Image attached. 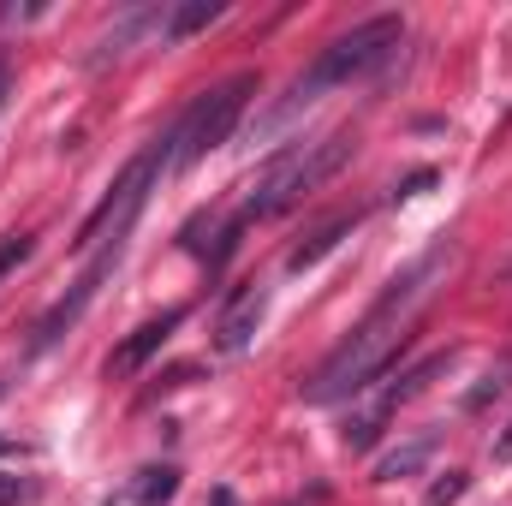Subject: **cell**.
I'll return each instance as SVG.
<instances>
[{"label":"cell","mask_w":512,"mask_h":506,"mask_svg":"<svg viewBox=\"0 0 512 506\" xmlns=\"http://www.w3.org/2000/svg\"><path fill=\"white\" fill-rule=\"evenodd\" d=\"M453 262H459V245H453V239H435L423 256H411V262L387 280L382 298L370 304V316L310 370L304 405H340V399H358L364 387H376V381L393 370V358L411 346V316L429 304V292L447 280Z\"/></svg>","instance_id":"1"},{"label":"cell","mask_w":512,"mask_h":506,"mask_svg":"<svg viewBox=\"0 0 512 506\" xmlns=\"http://www.w3.org/2000/svg\"><path fill=\"white\" fill-rule=\"evenodd\" d=\"M399 42H405V18H399V12H376V18L352 24L346 36H334V42L310 60V72H298V78L286 84V96H280L262 120H251V143H268L274 131H286L298 114H310L328 90L387 72V66L399 60Z\"/></svg>","instance_id":"2"},{"label":"cell","mask_w":512,"mask_h":506,"mask_svg":"<svg viewBox=\"0 0 512 506\" xmlns=\"http://www.w3.org/2000/svg\"><path fill=\"white\" fill-rule=\"evenodd\" d=\"M358 155V131H328L322 143H304V149H292V155H280L268 173H262V185H256L251 197H245V209H239V221L251 227V221H274V215H286V209H298L316 185H328L346 161Z\"/></svg>","instance_id":"3"},{"label":"cell","mask_w":512,"mask_h":506,"mask_svg":"<svg viewBox=\"0 0 512 506\" xmlns=\"http://www.w3.org/2000/svg\"><path fill=\"white\" fill-rule=\"evenodd\" d=\"M256 96V72H233V78H221L215 90H203L173 126H167V143H173V161H167V173H185V167H197L209 149H221L233 126L245 120V102Z\"/></svg>","instance_id":"4"},{"label":"cell","mask_w":512,"mask_h":506,"mask_svg":"<svg viewBox=\"0 0 512 506\" xmlns=\"http://www.w3.org/2000/svg\"><path fill=\"white\" fill-rule=\"evenodd\" d=\"M167 161H173V143H167V131L137 155V161H126V173L108 185V197L90 209V221L78 227V251H90V245H108V239H126L131 221H137V209L149 203V191H155V179L167 173Z\"/></svg>","instance_id":"5"},{"label":"cell","mask_w":512,"mask_h":506,"mask_svg":"<svg viewBox=\"0 0 512 506\" xmlns=\"http://www.w3.org/2000/svg\"><path fill=\"white\" fill-rule=\"evenodd\" d=\"M447 364H453V352H435V358H423L417 370H405V376H382V387H364L358 393V411L346 417V429H340V441H346V453H370L376 441H382V429H387V417L405 405V399H417L423 387L435 376H447Z\"/></svg>","instance_id":"6"},{"label":"cell","mask_w":512,"mask_h":506,"mask_svg":"<svg viewBox=\"0 0 512 506\" xmlns=\"http://www.w3.org/2000/svg\"><path fill=\"white\" fill-rule=\"evenodd\" d=\"M120 256H126V239H108V245H102V256H96V262H90V268L66 286V298H60V304L36 322V334H30V352H36V358H42V352H54V346L78 328V316L96 304V292H102V280L114 274V262H120Z\"/></svg>","instance_id":"7"},{"label":"cell","mask_w":512,"mask_h":506,"mask_svg":"<svg viewBox=\"0 0 512 506\" xmlns=\"http://www.w3.org/2000/svg\"><path fill=\"white\" fill-rule=\"evenodd\" d=\"M179 322H185V304H173V310L149 316L143 328H131L126 340H120V346L108 352V381H126V376H137V370H143V364H149V358H155V352L167 346V334H173Z\"/></svg>","instance_id":"8"},{"label":"cell","mask_w":512,"mask_h":506,"mask_svg":"<svg viewBox=\"0 0 512 506\" xmlns=\"http://www.w3.org/2000/svg\"><path fill=\"white\" fill-rule=\"evenodd\" d=\"M161 24H167V6H131V12H120V24L108 36H96V48L84 54V66L90 72H108L114 60H126L143 36H161Z\"/></svg>","instance_id":"9"},{"label":"cell","mask_w":512,"mask_h":506,"mask_svg":"<svg viewBox=\"0 0 512 506\" xmlns=\"http://www.w3.org/2000/svg\"><path fill=\"white\" fill-rule=\"evenodd\" d=\"M262 316H268V286H239L233 292V304L221 310V322H215V352H227V358H239L245 346L256 340V328H262Z\"/></svg>","instance_id":"10"},{"label":"cell","mask_w":512,"mask_h":506,"mask_svg":"<svg viewBox=\"0 0 512 506\" xmlns=\"http://www.w3.org/2000/svg\"><path fill=\"white\" fill-rule=\"evenodd\" d=\"M358 221H364L358 209H352V215H334V221H322V227H316V233H310L304 245H292V256H286V268H292V274L316 268V262H322L328 251H340V239H352V233H358Z\"/></svg>","instance_id":"11"},{"label":"cell","mask_w":512,"mask_h":506,"mask_svg":"<svg viewBox=\"0 0 512 506\" xmlns=\"http://www.w3.org/2000/svg\"><path fill=\"white\" fill-rule=\"evenodd\" d=\"M221 18H227V0H179V6H167L161 42H185V36H197V30H209Z\"/></svg>","instance_id":"12"},{"label":"cell","mask_w":512,"mask_h":506,"mask_svg":"<svg viewBox=\"0 0 512 506\" xmlns=\"http://www.w3.org/2000/svg\"><path fill=\"white\" fill-rule=\"evenodd\" d=\"M435 459V435H417V441H405V447H393L376 459V483H399V477H411V471H423Z\"/></svg>","instance_id":"13"},{"label":"cell","mask_w":512,"mask_h":506,"mask_svg":"<svg viewBox=\"0 0 512 506\" xmlns=\"http://www.w3.org/2000/svg\"><path fill=\"white\" fill-rule=\"evenodd\" d=\"M179 495V471L173 465H149V471H137V483H131V501L137 506H167Z\"/></svg>","instance_id":"14"},{"label":"cell","mask_w":512,"mask_h":506,"mask_svg":"<svg viewBox=\"0 0 512 506\" xmlns=\"http://www.w3.org/2000/svg\"><path fill=\"white\" fill-rule=\"evenodd\" d=\"M507 387H512V358H501L489 376H483L477 387H471V393H465V411H483V405H489V399H501Z\"/></svg>","instance_id":"15"},{"label":"cell","mask_w":512,"mask_h":506,"mask_svg":"<svg viewBox=\"0 0 512 506\" xmlns=\"http://www.w3.org/2000/svg\"><path fill=\"white\" fill-rule=\"evenodd\" d=\"M465 489H471V477H465V471H447V477H435V489H429V501L423 506H453Z\"/></svg>","instance_id":"16"},{"label":"cell","mask_w":512,"mask_h":506,"mask_svg":"<svg viewBox=\"0 0 512 506\" xmlns=\"http://www.w3.org/2000/svg\"><path fill=\"white\" fill-rule=\"evenodd\" d=\"M30 251H36V239H30V233H6V239H0V280H6V274H12Z\"/></svg>","instance_id":"17"},{"label":"cell","mask_w":512,"mask_h":506,"mask_svg":"<svg viewBox=\"0 0 512 506\" xmlns=\"http://www.w3.org/2000/svg\"><path fill=\"white\" fill-rule=\"evenodd\" d=\"M24 501H36V483L18 477V471H0V506H24Z\"/></svg>","instance_id":"18"},{"label":"cell","mask_w":512,"mask_h":506,"mask_svg":"<svg viewBox=\"0 0 512 506\" xmlns=\"http://www.w3.org/2000/svg\"><path fill=\"white\" fill-rule=\"evenodd\" d=\"M429 185H435V167H417V173H405V179H399L387 197H393V203H411V197H423Z\"/></svg>","instance_id":"19"},{"label":"cell","mask_w":512,"mask_h":506,"mask_svg":"<svg viewBox=\"0 0 512 506\" xmlns=\"http://www.w3.org/2000/svg\"><path fill=\"white\" fill-rule=\"evenodd\" d=\"M6 90H12V60L0 54V108H6Z\"/></svg>","instance_id":"20"},{"label":"cell","mask_w":512,"mask_h":506,"mask_svg":"<svg viewBox=\"0 0 512 506\" xmlns=\"http://www.w3.org/2000/svg\"><path fill=\"white\" fill-rule=\"evenodd\" d=\"M495 459H501V465H512V423H507V435L495 441Z\"/></svg>","instance_id":"21"},{"label":"cell","mask_w":512,"mask_h":506,"mask_svg":"<svg viewBox=\"0 0 512 506\" xmlns=\"http://www.w3.org/2000/svg\"><path fill=\"white\" fill-rule=\"evenodd\" d=\"M6 453H24V447H18V441H0V459H6Z\"/></svg>","instance_id":"22"},{"label":"cell","mask_w":512,"mask_h":506,"mask_svg":"<svg viewBox=\"0 0 512 506\" xmlns=\"http://www.w3.org/2000/svg\"><path fill=\"white\" fill-rule=\"evenodd\" d=\"M501 131H512V108H507V120H501Z\"/></svg>","instance_id":"23"},{"label":"cell","mask_w":512,"mask_h":506,"mask_svg":"<svg viewBox=\"0 0 512 506\" xmlns=\"http://www.w3.org/2000/svg\"><path fill=\"white\" fill-rule=\"evenodd\" d=\"M0 399H6V381H0Z\"/></svg>","instance_id":"24"}]
</instances>
